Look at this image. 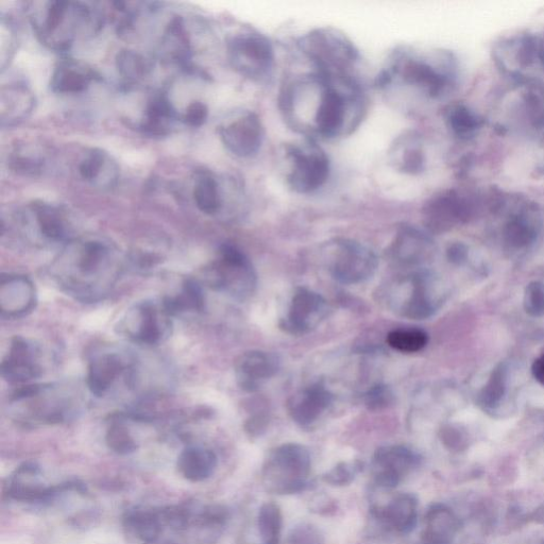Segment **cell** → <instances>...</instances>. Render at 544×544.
Masks as SVG:
<instances>
[{"instance_id": "1", "label": "cell", "mask_w": 544, "mask_h": 544, "mask_svg": "<svg viewBox=\"0 0 544 544\" xmlns=\"http://www.w3.org/2000/svg\"><path fill=\"white\" fill-rule=\"evenodd\" d=\"M279 107L289 127L308 140H336L352 134L367 114V99L356 79L317 72L287 81Z\"/></svg>"}, {"instance_id": "2", "label": "cell", "mask_w": 544, "mask_h": 544, "mask_svg": "<svg viewBox=\"0 0 544 544\" xmlns=\"http://www.w3.org/2000/svg\"><path fill=\"white\" fill-rule=\"evenodd\" d=\"M117 247L96 236L75 237L49 267L51 280L67 296L83 303L105 300L124 271Z\"/></svg>"}, {"instance_id": "3", "label": "cell", "mask_w": 544, "mask_h": 544, "mask_svg": "<svg viewBox=\"0 0 544 544\" xmlns=\"http://www.w3.org/2000/svg\"><path fill=\"white\" fill-rule=\"evenodd\" d=\"M227 518L223 507L189 502L133 507L123 523L127 535L139 544H212Z\"/></svg>"}, {"instance_id": "4", "label": "cell", "mask_w": 544, "mask_h": 544, "mask_svg": "<svg viewBox=\"0 0 544 544\" xmlns=\"http://www.w3.org/2000/svg\"><path fill=\"white\" fill-rule=\"evenodd\" d=\"M461 64L452 51L401 47L390 55L378 76L379 88L402 85L437 101L452 95L461 82Z\"/></svg>"}, {"instance_id": "5", "label": "cell", "mask_w": 544, "mask_h": 544, "mask_svg": "<svg viewBox=\"0 0 544 544\" xmlns=\"http://www.w3.org/2000/svg\"><path fill=\"white\" fill-rule=\"evenodd\" d=\"M27 13L40 43L58 54L70 51L79 39L93 37L106 21L104 9L72 0L30 2Z\"/></svg>"}, {"instance_id": "6", "label": "cell", "mask_w": 544, "mask_h": 544, "mask_svg": "<svg viewBox=\"0 0 544 544\" xmlns=\"http://www.w3.org/2000/svg\"><path fill=\"white\" fill-rule=\"evenodd\" d=\"M484 218L495 229L509 258H520L531 251L543 231V212L536 199L499 186H488Z\"/></svg>"}, {"instance_id": "7", "label": "cell", "mask_w": 544, "mask_h": 544, "mask_svg": "<svg viewBox=\"0 0 544 544\" xmlns=\"http://www.w3.org/2000/svg\"><path fill=\"white\" fill-rule=\"evenodd\" d=\"M82 397L71 384H28L16 390L9 402V415L26 428L62 424L82 410Z\"/></svg>"}, {"instance_id": "8", "label": "cell", "mask_w": 544, "mask_h": 544, "mask_svg": "<svg viewBox=\"0 0 544 544\" xmlns=\"http://www.w3.org/2000/svg\"><path fill=\"white\" fill-rule=\"evenodd\" d=\"M487 116L490 129L500 136L544 132V81L505 82Z\"/></svg>"}, {"instance_id": "9", "label": "cell", "mask_w": 544, "mask_h": 544, "mask_svg": "<svg viewBox=\"0 0 544 544\" xmlns=\"http://www.w3.org/2000/svg\"><path fill=\"white\" fill-rule=\"evenodd\" d=\"M487 186L446 187L424 202L421 215L424 230L431 235L449 233L485 217Z\"/></svg>"}, {"instance_id": "10", "label": "cell", "mask_w": 544, "mask_h": 544, "mask_svg": "<svg viewBox=\"0 0 544 544\" xmlns=\"http://www.w3.org/2000/svg\"><path fill=\"white\" fill-rule=\"evenodd\" d=\"M490 55L505 82L544 81V29L505 34L492 44Z\"/></svg>"}, {"instance_id": "11", "label": "cell", "mask_w": 544, "mask_h": 544, "mask_svg": "<svg viewBox=\"0 0 544 544\" xmlns=\"http://www.w3.org/2000/svg\"><path fill=\"white\" fill-rule=\"evenodd\" d=\"M444 281L428 269H417L388 284L384 293L388 308L397 315L424 320L433 317L447 300Z\"/></svg>"}, {"instance_id": "12", "label": "cell", "mask_w": 544, "mask_h": 544, "mask_svg": "<svg viewBox=\"0 0 544 544\" xmlns=\"http://www.w3.org/2000/svg\"><path fill=\"white\" fill-rule=\"evenodd\" d=\"M6 231L34 247H63L75 238L70 214L60 204L44 200L28 203L8 224L3 221V233Z\"/></svg>"}, {"instance_id": "13", "label": "cell", "mask_w": 544, "mask_h": 544, "mask_svg": "<svg viewBox=\"0 0 544 544\" xmlns=\"http://www.w3.org/2000/svg\"><path fill=\"white\" fill-rule=\"evenodd\" d=\"M302 55L317 73L333 78H351L360 61L359 50L345 33L331 27L316 28L297 41Z\"/></svg>"}, {"instance_id": "14", "label": "cell", "mask_w": 544, "mask_h": 544, "mask_svg": "<svg viewBox=\"0 0 544 544\" xmlns=\"http://www.w3.org/2000/svg\"><path fill=\"white\" fill-rule=\"evenodd\" d=\"M203 280L214 291L235 300L249 299L258 286V275L247 255L236 246L224 244L217 257L203 269Z\"/></svg>"}, {"instance_id": "15", "label": "cell", "mask_w": 544, "mask_h": 544, "mask_svg": "<svg viewBox=\"0 0 544 544\" xmlns=\"http://www.w3.org/2000/svg\"><path fill=\"white\" fill-rule=\"evenodd\" d=\"M312 459L299 444H285L272 451L263 469L266 489L277 495H295L309 486Z\"/></svg>"}, {"instance_id": "16", "label": "cell", "mask_w": 544, "mask_h": 544, "mask_svg": "<svg viewBox=\"0 0 544 544\" xmlns=\"http://www.w3.org/2000/svg\"><path fill=\"white\" fill-rule=\"evenodd\" d=\"M284 153L288 162L286 181L295 193L313 194L326 185L331 175V162L316 141L286 145Z\"/></svg>"}, {"instance_id": "17", "label": "cell", "mask_w": 544, "mask_h": 544, "mask_svg": "<svg viewBox=\"0 0 544 544\" xmlns=\"http://www.w3.org/2000/svg\"><path fill=\"white\" fill-rule=\"evenodd\" d=\"M173 316L160 299L136 302L119 320L118 333L130 342L143 346H158L173 333Z\"/></svg>"}, {"instance_id": "18", "label": "cell", "mask_w": 544, "mask_h": 544, "mask_svg": "<svg viewBox=\"0 0 544 544\" xmlns=\"http://www.w3.org/2000/svg\"><path fill=\"white\" fill-rule=\"evenodd\" d=\"M227 55L233 70L249 80H266L274 71V46L258 31L244 30L233 34L227 41Z\"/></svg>"}, {"instance_id": "19", "label": "cell", "mask_w": 544, "mask_h": 544, "mask_svg": "<svg viewBox=\"0 0 544 544\" xmlns=\"http://www.w3.org/2000/svg\"><path fill=\"white\" fill-rule=\"evenodd\" d=\"M325 262L334 280L346 285L368 281L379 266L376 253L360 242L337 238L323 248Z\"/></svg>"}, {"instance_id": "20", "label": "cell", "mask_w": 544, "mask_h": 544, "mask_svg": "<svg viewBox=\"0 0 544 544\" xmlns=\"http://www.w3.org/2000/svg\"><path fill=\"white\" fill-rule=\"evenodd\" d=\"M136 370L138 361L130 352L113 347L102 348L92 355L89 362L87 386L92 395L102 398L121 380L132 386Z\"/></svg>"}, {"instance_id": "21", "label": "cell", "mask_w": 544, "mask_h": 544, "mask_svg": "<svg viewBox=\"0 0 544 544\" xmlns=\"http://www.w3.org/2000/svg\"><path fill=\"white\" fill-rule=\"evenodd\" d=\"M8 496L19 502L31 504H50L67 492L85 491L79 482H66L59 485H46L43 472L36 462H25L9 478Z\"/></svg>"}, {"instance_id": "22", "label": "cell", "mask_w": 544, "mask_h": 544, "mask_svg": "<svg viewBox=\"0 0 544 544\" xmlns=\"http://www.w3.org/2000/svg\"><path fill=\"white\" fill-rule=\"evenodd\" d=\"M221 143L240 159L258 155L264 140L265 128L260 116L250 110L236 111L228 115L218 126Z\"/></svg>"}, {"instance_id": "23", "label": "cell", "mask_w": 544, "mask_h": 544, "mask_svg": "<svg viewBox=\"0 0 544 544\" xmlns=\"http://www.w3.org/2000/svg\"><path fill=\"white\" fill-rule=\"evenodd\" d=\"M42 348L33 340L15 336L2 363V376L12 384H26L44 372Z\"/></svg>"}, {"instance_id": "24", "label": "cell", "mask_w": 544, "mask_h": 544, "mask_svg": "<svg viewBox=\"0 0 544 544\" xmlns=\"http://www.w3.org/2000/svg\"><path fill=\"white\" fill-rule=\"evenodd\" d=\"M330 313L328 301L309 288L300 287L295 292L282 328L289 334L305 335L316 330Z\"/></svg>"}, {"instance_id": "25", "label": "cell", "mask_w": 544, "mask_h": 544, "mask_svg": "<svg viewBox=\"0 0 544 544\" xmlns=\"http://www.w3.org/2000/svg\"><path fill=\"white\" fill-rule=\"evenodd\" d=\"M436 251L435 241L429 232L412 226H403L391 243L388 254L390 260L397 265L417 270L430 264L435 258Z\"/></svg>"}, {"instance_id": "26", "label": "cell", "mask_w": 544, "mask_h": 544, "mask_svg": "<svg viewBox=\"0 0 544 544\" xmlns=\"http://www.w3.org/2000/svg\"><path fill=\"white\" fill-rule=\"evenodd\" d=\"M420 459L417 452L405 446L382 447L373 456L374 481L381 488L394 489L419 466Z\"/></svg>"}, {"instance_id": "27", "label": "cell", "mask_w": 544, "mask_h": 544, "mask_svg": "<svg viewBox=\"0 0 544 544\" xmlns=\"http://www.w3.org/2000/svg\"><path fill=\"white\" fill-rule=\"evenodd\" d=\"M281 368L280 357L272 352L252 350L238 357L235 378L246 393H257L264 384L277 376Z\"/></svg>"}, {"instance_id": "28", "label": "cell", "mask_w": 544, "mask_h": 544, "mask_svg": "<svg viewBox=\"0 0 544 544\" xmlns=\"http://www.w3.org/2000/svg\"><path fill=\"white\" fill-rule=\"evenodd\" d=\"M445 126L458 143L473 145L489 129L487 116L464 101H454L442 112Z\"/></svg>"}, {"instance_id": "29", "label": "cell", "mask_w": 544, "mask_h": 544, "mask_svg": "<svg viewBox=\"0 0 544 544\" xmlns=\"http://www.w3.org/2000/svg\"><path fill=\"white\" fill-rule=\"evenodd\" d=\"M99 80V74L90 64L68 57L55 65L49 87L57 95L73 96L87 92Z\"/></svg>"}, {"instance_id": "30", "label": "cell", "mask_w": 544, "mask_h": 544, "mask_svg": "<svg viewBox=\"0 0 544 544\" xmlns=\"http://www.w3.org/2000/svg\"><path fill=\"white\" fill-rule=\"evenodd\" d=\"M179 122L180 112L169 94L161 90L148 98L138 130L148 138L163 139L173 133Z\"/></svg>"}, {"instance_id": "31", "label": "cell", "mask_w": 544, "mask_h": 544, "mask_svg": "<svg viewBox=\"0 0 544 544\" xmlns=\"http://www.w3.org/2000/svg\"><path fill=\"white\" fill-rule=\"evenodd\" d=\"M158 56L166 64L194 71L193 43L181 16H174L163 29L158 43Z\"/></svg>"}, {"instance_id": "32", "label": "cell", "mask_w": 544, "mask_h": 544, "mask_svg": "<svg viewBox=\"0 0 544 544\" xmlns=\"http://www.w3.org/2000/svg\"><path fill=\"white\" fill-rule=\"evenodd\" d=\"M38 302L36 287L21 275H3L0 280V312L7 319L27 316Z\"/></svg>"}, {"instance_id": "33", "label": "cell", "mask_w": 544, "mask_h": 544, "mask_svg": "<svg viewBox=\"0 0 544 544\" xmlns=\"http://www.w3.org/2000/svg\"><path fill=\"white\" fill-rule=\"evenodd\" d=\"M37 99L22 80L3 84L0 92V125L3 129L20 126L36 110Z\"/></svg>"}, {"instance_id": "34", "label": "cell", "mask_w": 544, "mask_h": 544, "mask_svg": "<svg viewBox=\"0 0 544 544\" xmlns=\"http://www.w3.org/2000/svg\"><path fill=\"white\" fill-rule=\"evenodd\" d=\"M333 395L323 383H315L298 391L288 402V413L303 428H309L329 410Z\"/></svg>"}, {"instance_id": "35", "label": "cell", "mask_w": 544, "mask_h": 544, "mask_svg": "<svg viewBox=\"0 0 544 544\" xmlns=\"http://www.w3.org/2000/svg\"><path fill=\"white\" fill-rule=\"evenodd\" d=\"M81 179L101 191L114 189L121 177V169L110 153L101 148H91L84 153L78 165Z\"/></svg>"}, {"instance_id": "36", "label": "cell", "mask_w": 544, "mask_h": 544, "mask_svg": "<svg viewBox=\"0 0 544 544\" xmlns=\"http://www.w3.org/2000/svg\"><path fill=\"white\" fill-rule=\"evenodd\" d=\"M391 167L398 173L418 176L427 169L428 158L421 136L415 132H405L391 144L388 150Z\"/></svg>"}, {"instance_id": "37", "label": "cell", "mask_w": 544, "mask_h": 544, "mask_svg": "<svg viewBox=\"0 0 544 544\" xmlns=\"http://www.w3.org/2000/svg\"><path fill=\"white\" fill-rule=\"evenodd\" d=\"M510 393V367L500 363L492 369L485 385L476 396V404L491 417L502 416Z\"/></svg>"}, {"instance_id": "38", "label": "cell", "mask_w": 544, "mask_h": 544, "mask_svg": "<svg viewBox=\"0 0 544 544\" xmlns=\"http://www.w3.org/2000/svg\"><path fill=\"white\" fill-rule=\"evenodd\" d=\"M459 530V520L452 509L433 505L425 516L424 529L418 544H452Z\"/></svg>"}, {"instance_id": "39", "label": "cell", "mask_w": 544, "mask_h": 544, "mask_svg": "<svg viewBox=\"0 0 544 544\" xmlns=\"http://www.w3.org/2000/svg\"><path fill=\"white\" fill-rule=\"evenodd\" d=\"M218 466L215 452L203 446H189L178 456L177 468L186 481L201 483L214 475Z\"/></svg>"}, {"instance_id": "40", "label": "cell", "mask_w": 544, "mask_h": 544, "mask_svg": "<svg viewBox=\"0 0 544 544\" xmlns=\"http://www.w3.org/2000/svg\"><path fill=\"white\" fill-rule=\"evenodd\" d=\"M379 514L389 529L410 534L418 522V499L413 493H400L380 509Z\"/></svg>"}, {"instance_id": "41", "label": "cell", "mask_w": 544, "mask_h": 544, "mask_svg": "<svg viewBox=\"0 0 544 544\" xmlns=\"http://www.w3.org/2000/svg\"><path fill=\"white\" fill-rule=\"evenodd\" d=\"M173 317L198 314L206 308V297L199 281L184 278L173 294L162 297Z\"/></svg>"}, {"instance_id": "42", "label": "cell", "mask_w": 544, "mask_h": 544, "mask_svg": "<svg viewBox=\"0 0 544 544\" xmlns=\"http://www.w3.org/2000/svg\"><path fill=\"white\" fill-rule=\"evenodd\" d=\"M224 197L223 186L210 170L202 169L196 173L193 198L201 213L209 216L218 214L223 210Z\"/></svg>"}, {"instance_id": "43", "label": "cell", "mask_w": 544, "mask_h": 544, "mask_svg": "<svg viewBox=\"0 0 544 544\" xmlns=\"http://www.w3.org/2000/svg\"><path fill=\"white\" fill-rule=\"evenodd\" d=\"M116 71L121 83L126 90L145 81L151 71L152 62L139 51L133 49H122L115 59Z\"/></svg>"}, {"instance_id": "44", "label": "cell", "mask_w": 544, "mask_h": 544, "mask_svg": "<svg viewBox=\"0 0 544 544\" xmlns=\"http://www.w3.org/2000/svg\"><path fill=\"white\" fill-rule=\"evenodd\" d=\"M46 159L36 147L26 144L16 146L9 157V167L23 177L40 176L45 169Z\"/></svg>"}, {"instance_id": "45", "label": "cell", "mask_w": 544, "mask_h": 544, "mask_svg": "<svg viewBox=\"0 0 544 544\" xmlns=\"http://www.w3.org/2000/svg\"><path fill=\"white\" fill-rule=\"evenodd\" d=\"M386 342L401 353H417L428 346L429 334L418 328L397 329L387 335Z\"/></svg>"}, {"instance_id": "46", "label": "cell", "mask_w": 544, "mask_h": 544, "mask_svg": "<svg viewBox=\"0 0 544 544\" xmlns=\"http://www.w3.org/2000/svg\"><path fill=\"white\" fill-rule=\"evenodd\" d=\"M259 533L262 544H280L282 514L275 503H265L260 508L258 517Z\"/></svg>"}, {"instance_id": "47", "label": "cell", "mask_w": 544, "mask_h": 544, "mask_svg": "<svg viewBox=\"0 0 544 544\" xmlns=\"http://www.w3.org/2000/svg\"><path fill=\"white\" fill-rule=\"evenodd\" d=\"M106 441L108 447L118 455H130L138 450V444L127 428L124 417H115L111 420Z\"/></svg>"}, {"instance_id": "48", "label": "cell", "mask_w": 544, "mask_h": 544, "mask_svg": "<svg viewBox=\"0 0 544 544\" xmlns=\"http://www.w3.org/2000/svg\"><path fill=\"white\" fill-rule=\"evenodd\" d=\"M0 26H2V49H0L2 55H0V59H2V72L4 73L15 54L17 43H19V34H17L13 20L10 17L7 19L4 14H2Z\"/></svg>"}, {"instance_id": "49", "label": "cell", "mask_w": 544, "mask_h": 544, "mask_svg": "<svg viewBox=\"0 0 544 544\" xmlns=\"http://www.w3.org/2000/svg\"><path fill=\"white\" fill-rule=\"evenodd\" d=\"M523 308L533 318L544 316V283L533 281L525 287Z\"/></svg>"}, {"instance_id": "50", "label": "cell", "mask_w": 544, "mask_h": 544, "mask_svg": "<svg viewBox=\"0 0 544 544\" xmlns=\"http://www.w3.org/2000/svg\"><path fill=\"white\" fill-rule=\"evenodd\" d=\"M360 470L359 462L340 463L323 475V481L332 486H347L354 481Z\"/></svg>"}, {"instance_id": "51", "label": "cell", "mask_w": 544, "mask_h": 544, "mask_svg": "<svg viewBox=\"0 0 544 544\" xmlns=\"http://www.w3.org/2000/svg\"><path fill=\"white\" fill-rule=\"evenodd\" d=\"M393 390L383 384H377L367 390L364 396L365 405L370 411H381L394 403Z\"/></svg>"}, {"instance_id": "52", "label": "cell", "mask_w": 544, "mask_h": 544, "mask_svg": "<svg viewBox=\"0 0 544 544\" xmlns=\"http://www.w3.org/2000/svg\"><path fill=\"white\" fill-rule=\"evenodd\" d=\"M209 108L203 101L195 100L180 113V123L190 128H200L207 123Z\"/></svg>"}, {"instance_id": "53", "label": "cell", "mask_w": 544, "mask_h": 544, "mask_svg": "<svg viewBox=\"0 0 544 544\" xmlns=\"http://www.w3.org/2000/svg\"><path fill=\"white\" fill-rule=\"evenodd\" d=\"M447 259L454 266H465L470 261V248L463 242H454L447 248Z\"/></svg>"}, {"instance_id": "54", "label": "cell", "mask_w": 544, "mask_h": 544, "mask_svg": "<svg viewBox=\"0 0 544 544\" xmlns=\"http://www.w3.org/2000/svg\"><path fill=\"white\" fill-rule=\"evenodd\" d=\"M533 173L537 178L544 179V132L537 139L534 151Z\"/></svg>"}, {"instance_id": "55", "label": "cell", "mask_w": 544, "mask_h": 544, "mask_svg": "<svg viewBox=\"0 0 544 544\" xmlns=\"http://www.w3.org/2000/svg\"><path fill=\"white\" fill-rule=\"evenodd\" d=\"M442 440L450 449H459L462 446L464 439L461 433L455 429H448L442 434Z\"/></svg>"}, {"instance_id": "56", "label": "cell", "mask_w": 544, "mask_h": 544, "mask_svg": "<svg viewBox=\"0 0 544 544\" xmlns=\"http://www.w3.org/2000/svg\"><path fill=\"white\" fill-rule=\"evenodd\" d=\"M532 374L534 379L544 387V353L534 361Z\"/></svg>"}]
</instances>
